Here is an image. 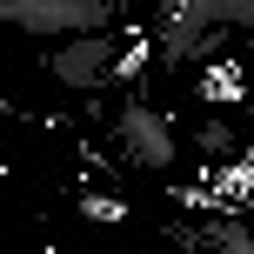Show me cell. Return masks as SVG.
Wrapping results in <instances>:
<instances>
[{
  "label": "cell",
  "mask_w": 254,
  "mask_h": 254,
  "mask_svg": "<svg viewBox=\"0 0 254 254\" xmlns=\"http://www.w3.org/2000/svg\"><path fill=\"white\" fill-rule=\"evenodd\" d=\"M121 61H127V47L107 34V27H94V34H67V40H54V54H47L54 80H61V87H80V94H101L107 80L121 74Z\"/></svg>",
  "instance_id": "obj_1"
},
{
  "label": "cell",
  "mask_w": 254,
  "mask_h": 254,
  "mask_svg": "<svg viewBox=\"0 0 254 254\" xmlns=\"http://www.w3.org/2000/svg\"><path fill=\"white\" fill-rule=\"evenodd\" d=\"M114 140H121L127 167H147V174H167V167L181 161L174 127H167L161 107H147V101H121V114H114Z\"/></svg>",
  "instance_id": "obj_2"
},
{
  "label": "cell",
  "mask_w": 254,
  "mask_h": 254,
  "mask_svg": "<svg viewBox=\"0 0 254 254\" xmlns=\"http://www.w3.org/2000/svg\"><path fill=\"white\" fill-rule=\"evenodd\" d=\"M207 248H234V254H254V228H241V221H234V207H221L214 221H207Z\"/></svg>",
  "instance_id": "obj_3"
},
{
  "label": "cell",
  "mask_w": 254,
  "mask_h": 254,
  "mask_svg": "<svg viewBox=\"0 0 254 254\" xmlns=\"http://www.w3.org/2000/svg\"><path fill=\"white\" fill-rule=\"evenodd\" d=\"M194 147H201L207 161H228V154L241 147V140H234V127H228V121H201V134H194Z\"/></svg>",
  "instance_id": "obj_4"
},
{
  "label": "cell",
  "mask_w": 254,
  "mask_h": 254,
  "mask_svg": "<svg viewBox=\"0 0 254 254\" xmlns=\"http://www.w3.org/2000/svg\"><path fill=\"white\" fill-rule=\"evenodd\" d=\"M80 214H87V221H121L127 207L114 201V194H80Z\"/></svg>",
  "instance_id": "obj_5"
}]
</instances>
